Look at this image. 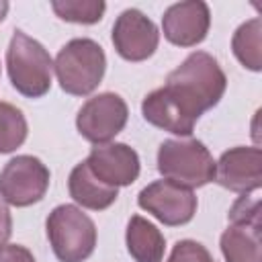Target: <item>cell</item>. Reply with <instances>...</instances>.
<instances>
[{
    "instance_id": "1",
    "label": "cell",
    "mask_w": 262,
    "mask_h": 262,
    "mask_svg": "<svg viewBox=\"0 0 262 262\" xmlns=\"http://www.w3.org/2000/svg\"><path fill=\"white\" fill-rule=\"evenodd\" d=\"M227 78L217 59L207 51H192L141 102L143 119L168 133L188 137L201 115L219 104Z\"/></svg>"
},
{
    "instance_id": "2",
    "label": "cell",
    "mask_w": 262,
    "mask_h": 262,
    "mask_svg": "<svg viewBox=\"0 0 262 262\" xmlns=\"http://www.w3.org/2000/svg\"><path fill=\"white\" fill-rule=\"evenodd\" d=\"M6 70L12 88L27 98H41L51 88L53 59L49 51L25 31H14L6 49Z\"/></svg>"
},
{
    "instance_id": "3",
    "label": "cell",
    "mask_w": 262,
    "mask_h": 262,
    "mask_svg": "<svg viewBox=\"0 0 262 262\" xmlns=\"http://www.w3.org/2000/svg\"><path fill=\"white\" fill-rule=\"evenodd\" d=\"M53 70L63 92L72 96H88L104 78L106 55L94 39L78 37L59 49Z\"/></svg>"
},
{
    "instance_id": "4",
    "label": "cell",
    "mask_w": 262,
    "mask_h": 262,
    "mask_svg": "<svg viewBox=\"0 0 262 262\" xmlns=\"http://www.w3.org/2000/svg\"><path fill=\"white\" fill-rule=\"evenodd\" d=\"M45 229L59 262H84L96 248V225L76 205L55 207L45 221Z\"/></svg>"
},
{
    "instance_id": "5",
    "label": "cell",
    "mask_w": 262,
    "mask_h": 262,
    "mask_svg": "<svg viewBox=\"0 0 262 262\" xmlns=\"http://www.w3.org/2000/svg\"><path fill=\"white\" fill-rule=\"evenodd\" d=\"M158 170L190 190L215 180V160L199 139H166L158 149Z\"/></svg>"
},
{
    "instance_id": "6",
    "label": "cell",
    "mask_w": 262,
    "mask_h": 262,
    "mask_svg": "<svg viewBox=\"0 0 262 262\" xmlns=\"http://www.w3.org/2000/svg\"><path fill=\"white\" fill-rule=\"evenodd\" d=\"M229 221L219 239L225 262H262L260 201L242 194L229 211Z\"/></svg>"
},
{
    "instance_id": "7",
    "label": "cell",
    "mask_w": 262,
    "mask_h": 262,
    "mask_svg": "<svg viewBox=\"0 0 262 262\" xmlns=\"http://www.w3.org/2000/svg\"><path fill=\"white\" fill-rule=\"evenodd\" d=\"M49 168L35 156H16L0 172V196L12 207L39 203L49 188Z\"/></svg>"
},
{
    "instance_id": "8",
    "label": "cell",
    "mask_w": 262,
    "mask_h": 262,
    "mask_svg": "<svg viewBox=\"0 0 262 262\" xmlns=\"http://www.w3.org/2000/svg\"><path fill=\"white\" fill-rule=\"evenodd\" d=\"M127 102L115 92H102L88 98L80 106L76 115V127L86 141L102 145L123 131V127L127 125Z\"/></svg>"
},
{
    "instance_id": "9",
    "label": "cell",
    "mask_w": 262,
    "mask_h": 262,
    "mask_svg": "<svg viewBox=\"0 0 262 262\" xmlns=\"http://www.w3.org/2000/svg\"><path fill=\"white\" fill-rule=\"evenodd\" d=\"M137 205L168 227L186 225L196 213L194 192L166 178L141 188L137 194Z\"/></svg>"
},
{
    "instance_id": "10",
    "label": "cell",
    "mask_w": 262,
    "mask_h": 262,
    "mask_svg": "<svg viewBox=\"0 0 262 262\" xmlns=\"http://www.w3.org/2000/svg\"><path fill=\"white\" fill-rule=\"evenodd\" d=\"M160 33L151 18L137 8L123 10L113 25L115 51L127 61H143L158 49Z\"/></svg>"
},
{
    "instance_id": "11",
    "label": "cell",
    "mask_w": 262,
    "mask_h": 262,
    "mask_svg": "<svg viewBox=\"0 0 262 262\" xmlns=\"http://www.w3.org/2000/svg\"><path fill=\"white\" fill-rule=\"evenodd\" d=\"M215 182L231 192L250 194L262 186V151L260 147L237 145L221 154L215 162Z\"/></svg>"
},
{
    "instance_id": "12",
    "label": "cell",
    "mask_w": 262,
    "mask_h": 262,
    "mask_svg": "<svg viewBox=\"0 0 262 262\" xmlns=\"http://www.w3.org/2000/svg\"><path fill=\"white\" fill-rule=\"evenodd\" d=\"M211 27V12L207 2L188 0L166 8L162 16L164 37L178 47H194L205 41Z\"/></svg>"
},
{
    "instance_id": "13",
    "label": "cell",
    "mask_w": 262,
    "mask_h": 262,
    "mask_svg": "<svg viewBox=\"0 0 262 262\" xmlns=\"http://www.w3.org/2000/svg\"><path fill=\"white\" fill-rule=\"evenodd\" d=\"M90 172L104 184L119 188L129 186L137 180L141 164L139 156L127 143H102L94 145L90 156L84 160Z\"/></svg>"
},
{
    "instance_id": "14",
    "label": "cell",
    "mask_w": 262,
    "mask_h": 262,
    "mask_svg": "<svg viewBox=\"0 0 262 262\" xmlns=\"http://www.w3.org/2000/svg\"><path fill=\"white\" fill-rule=\"evenodd\" d=\"M68 188H70V196L78 205H82L84 209H90V211L108 209L119 196V188H113V186L100 182L90 172L86 162H80L74 166V170L70 172V178H68Z\"/></svg>"
},
{
    "instance_id": "15",
    "label": "cell",
    "mask_w": 262,
    "mask_h": 262,
    "mask_svg": "<svg viewBox=\"0 0 262 262\" xmlns=\"http://www.w3.org/2000/svg\"><path fill=\"white\" fill-rule=\"evenodd\" d=\"M125 242L135 262H162L166 252V239L162 231L141 215H133L127 223Z\"/></svg>"
},
{
    "instance_id": "16",
    "label": "cell",
    "mask_w": 262,
    "mask_h": 262,
    "mask_svg": "<svg viewBox=\"0 0 262 262\" xmlns=\"http://www.w3.org/2000/svg\"><path fill=\"white\" fill-rule=\"evenodd\" d=\"M231 49L244 68L252 72L262 70V20L258 16L237 27L231 39Z\"/></svg>"
},
{
    "instance_id": "17",
    "label": "cell",
    "mask_w": 262,
    "mask_h": 262,
    "mask_svg": "<svg viewBox=\"0 0 262 262\" xmlns=\"http://www.w3.org/2000/svg\"><path fill=\"white\" fill-rule=\"evenodd\" d=\"M29 125L20 108L10 102H0V154H10L27 139Z\"/></svg>"
},
{
    "instance_id": "18",
    "label": "cell",
    "mask_w": 262,
    "mask_h": 262,
    "mask_svg": "<svg viewBox=\"0 0 262 262\" xmlns=\"http://www.w3.org/2000/svg\"><path fill=\"white\" fill-rule=\"evenodd\" d=\"M51 8L61 20L76 25H94L102 18L106 4L102 0H53Z\"/></svg>"
},
{
    "instance_id": "19",
    "label": "cell",
    "mask_w": 262,
    "mask_h": 262,
    "mask_svg": "<svg viewBox=\"0 0 262 262\" xmlns=\"http://www.w3.org/2000/svg\"><path fill=\"white\" fill-rule=\"evenodd\" d=\"M168 262H215L209 250L194 239H180L170 252Z\"/></svg>"
},
{
    "instance_id": "20",
    "label": "cell",
    "mask_w": 262,
    "mask_h": 262,
    "mask_svg": "<svg viewBox=\"0 0 262 262\" xmlns=\"http://www.w3.org/2000/svg\"><path fill=\"white\" fill-rule=\"evenodd\" d=\"M0 262H37L31 250L18 244H4L0 246Z\"/></svg>"
},
{
    "instance_id": "21",
    "label": "cell",
    "mask_w": 262,
    "mask_h": 262,
    "mask_svg": "<svg viewBox=\"0 0 262 262\" xmlns=\"http://www.w3.org/2000/svg\"><path fill=\"white\" fill-rule=\"evenodd\" d=\"M12 233V217H10V209L4 203V199L0 196V246H4L8 242Z\"/></svg>"
},
{
    "instance_id": "22",
    "label": "cell",
    "mask_w": 262,
    "mask_h": 262,
    "mask_svg": "<svg viewBox=\"0 0 262 262\" xmlns=\"http://www.w3.org/2000/svg\"><path fill=\"white\" fill-rule=\"evenodd\" d=\"M6 12H8V2L6 0H0V23L6 18Z\"/></svg>"
}]
</instances>
